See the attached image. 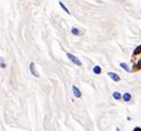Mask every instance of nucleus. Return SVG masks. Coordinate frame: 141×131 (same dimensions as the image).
I'll return each mask as SVG.
<instances>
[{
  "label": "nucleus",
  "mask_w": 141,
  "mask_h": 131,
  "mask_svg": "<svg viewBox=\"0 0 141 131\" xmlns=\"http://www.w3.org/2000/svg\"><path fill=\"white\" fill-rule=\"evenodd\" d=\"M140 52H141V46H139V47H137L136 49H134L133 54H138V53H140Z\"/></svg>",
  "instance_id": "1a4fd4ad"
},
{
  "label": "nucleus",
  "mask_w": 141,
  "mask_h": 131,
  "mask_svg": "<svg viewBox=\"0 0 141 131\" xmlns=\"http://www.w3.org/2000/svg\"><path fill=\"white\" fill-rule=\"evenodd\" d=\"M120 66H121V68H123V69L125 70V71H130V68L128 67V65H127L125 62H121V63H120Z\"/></svg>",
  "instance_id": "0eeeda50"
},
{
  "label": "nucleus",
  "mask_w": 141,
  "mask_h": 131,
  "mask_svg": "<svg viewBox=\"0 0 141 131\" xmlns=\"http://www.w3.org/2000/svg\"><path fill=\"white\" fill-rule=\"evenodd\" d=\"M137 67H138V68H141V58H140V60L137 63Z\"/></svg>",
  "instance_id": "ddd939ff"
},
{
  "label": "nucleus",
  "mask_w": 141,
  "mask_h": 131,
  "mask_svg": "<svg viewBox=\"0 0 141 131\" xmlns=\"http://www.w3.org/2000/svg\"><path fill=\"white\" fill-rule=\"evenodd\" d=\"M108 76L112 79L113 81H120V77H119L117 74H115V72H111V71H110V72H108Z\"/></svg>",
  "instance_id": "7ed1b4c3"
},
{
  "label": "nucleus",
  "mask_w": 141,
  "mask_h": 131,
  "mask_svg": "<svg viewBox=\"0 0 141 131\" xmlns=\"http://www.w3.org/2000/svg\"><path fill=\"white\" fill-rule=\"evenodd\" d=\"M59 5H60V7H61V8H62V9H63V10H65V11H66V12H67V13H70V12H69V10H68V9H67V8L65 7V5H63V4H62V2H59Z\"/></svg>",
  "instance_id": "9d476101"
},
{
  "label": "nucleus",
  "mask_w": 141,
  "mask_h": 131,
  "mask_svg": "<svg viewBox=\"0 0 141 131\" xmlns=\"http://www.w3.org/2000/svg\"><path fill=\"white\" fill-rule=\"evenodd\" d=\"M72 91H73V94H75L77 98H80L81 97V91L79 90V88L77 86H72Z\"/></svg>",
  "instance_id": "f03ea898"
},
{
  "label": "nucleus",
  "mask_w": 141,
  "mask_h": 131,
  "mask_svg": "<svg viewBox=\"0 0 141 131\" xmlns=\"http://www.w3.org/2000/svg\"><path fill=\"white\" fill-rule=\"evenodd\" d=\"M122 99H123V101H125V102L130 101V100H131V94L129 92H125L123 96H122Z\"/></svg>",
  "instance_id": "39448f33"
},
{
  "label": "nucleus",
  "mask_w": 141,
  "mask_h": 131,
  "mask_svg": "<svg viewBox=\"0 0 141 131\" xmlns=\"http://www.w3.org/2000/svg\"><path fill=\"white\" fill-rule=\"evenodd\" d=\"M93 72H94V74H96V75H99V74H101V68H100L99 66H96V67H94V68H93Z\"/></svg>",
  "instance_id": "6e6552de"
},
{
  "label": "nucleus",
  "mask_w": 141,
  "mask_h": 131,
  "mask_svg": "<svg viewBox=\"0 0 141 131\" xmlns=\"http://www.w3.org/2000/svg\"><path fill=\"white\" fill-rule=\"evenodd\" d=\"M29 68H30V72L35 76V77H39V75H38V72L36 71V68H35V63L31 62L30 63V66H29Z\"/></svg>",
  "instance_id": "20e7f679"
},
{
  "label": "nucleus",
  "mask_w": 141,
  "mask_h": 131,
  "mask_svg": "<svg viewBox=\"0 0 141 131\" xmlns=\"http://www.w3.org/2000/svg\"><path fill=\"white\" fill-rule=\"evenodd\" d=\"M117 131H121V130H120V128H117Z\"/></svg>",
  "instance_id": "2eb2a0df"
},
{
  "label": "nucleus",
  "mask_w": 141,
  "mask_h": 131,
  "mask_svg": "<svg viewBox=\"0 0 141 131\" xmlns=\"http://www.w3.org/2000/svg\"><path fill=\"white\" fill-rule=\"evenodd\" d=\"M0 67H1V68H6V65L1 61V60H0Z\"/></svg>",
  "instance_id": "f8f14e48"
},
{
  "label": "nucleus",
  "mask_w": 141,
  "mask_h": 131,
  "mask_svg": "<svg viewBox=\"0 0 141 131\" xmlns=\"http://www.w3.org/2000/svg\"><path fill=\"white\" fill-rule=\"evenodd\" d=\"M112 97H113V99H116V100H120V99L122 98L121 93H120V92H117V91L112 93Z\"/></svg>",
  "instance_id": "423d86ee"
},
{
  "label": "nucleus",
  "mask_w": 141,
  "mask_h": 131,
  "mask_svg": "<svg viewBox=\"0 0 141 131\" xmlns=\"http://www.w3.org/2000/svg\"><path fill=\"white\" fill-rule=\"evenodd\" d=\"M67 57H68L69 59L71 60V61H72L73 63H75L76 66H78V67H81V66H82V63H81V61H80V60H79V59H78V58H77L76 56H73L72 53L68 52V53H67Z\"/></svg>",
  "instance_id": "f257e3e1"
},
{
  "label": "nucleus",
  "mask_w": 141,
  "mask_h": 131,
  "mask_svg": "<svg viewBox=\"0 0 141 131\" xmlns=\"http://www.w3.org/2000/svg\"><path fill=\"white\" fill-rule=\"evenodd\" d=\"M133 131H141V129H140V128H136Z\"/></svg>",
  "instance_id": "4468645a"
},
{
  "label": "nucleus",
  "mask_w": 141,
  "mask_h": 131,
  "mask_svg": "<svg viewBox=\"0 0 141 131\" xmlns=\"http://www.w3.org/2000/svg\"><path fill=\"white\" fill-rule=\"evenodd\" d=\"M72 33H73V35H76V36H78L79 35V30L77 28H72Z\"/></svg>",
  "instance_id": "9b49d317"
}]
</instances>
